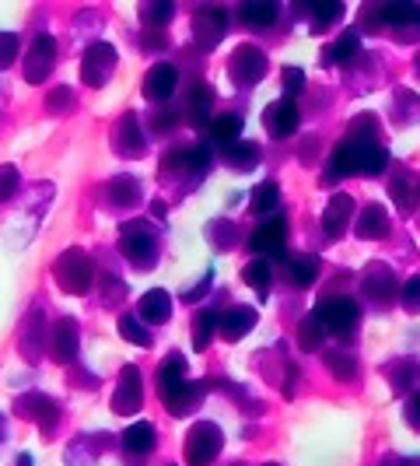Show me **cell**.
I'll use <instances>...</instances> for the list:
<instances>
[{"mask_svg": "<svg viewBox=\"0 0 420 466\" xmlns=\"http://www.w3.org/2000/svg\"><path fill=\"white\" fill-rule=\"evenodd\" d=\"M389 165V151L378 144L375 137H347L330 158L326 182H336L340 175H378Z\"/></svg>", "mask_w": 420, "mask_h": 466, "instance_id": "1", "label": "cell"}, {"mask_svg": "<svg viewBox=\"0 0 420 466\" xmlns=\"http://www.w3.org/2000/svg\"><path fill=\"white\" fill-rule=\"evenodd\" d=\"M221 445H224V435H221V428L210 421H200L189 428V435H186V463L189 466H210L217 460V453H221Z\"/></svg>", "mask_w": 420, "mask_h": 466, "instance_id": "2", "label": "cell"}, {"mask_svg": "<svg viewBox=\"0 0 420 466\" xmlns=\"http://www.w3.org/2000/svg\"><path fill=\"white\" fill-rule=\"evenodd\" d=\"M326 330H333V334H343V330H350L354 323H357V316H361V309H357V301L347 295H333V298H323L319 305H315V312H312Z\"/></svg>", "mask_w": 420, "mask_h": 466, "instance_id": "3", "label": "cell"}, {"mask_svg": "<svg viewBox=\"0 0 420 466\" xmlns=\"http://www.w3.org/2000/svg\"><path fill=\"white\" fill-rule=\"evenodd\" d=\"M56 277H60V284H63V292H71V295H84L88 288H91V259L81 253V250H71V253H63L56 259Z\"/></svg>", "mask_w": 420, "mask_h": 466, "instance_id": "4", "label": "cell"}, {"mask_svg": "<svg viewBox=\"0 0 420 466\" xmlns=\"http://www.w3.org/2000/svg\"><path fill=\"white\" fill-rule=\"evenodd\" d=\"M284 246H288V221H284V217H266L249 239V250L259 253V259H277V256H284Z\"/></svg>", "mask_w": 420, "mask_h": 466, "instance_id": "5", "label": "cell"}, {"mask_svg": "<svg viewBox=\"0 0 420 466\" xmlns=\"http://www.w3.org/2000/svg\"><path fill=\"white\" fill-rule=\"evenodd\" d=\"M123 253L137 270H147L158 259L155 239L147 232V221H130V228H123Z\"/></svg>", "mask_w": 420, "mask_h": 466, "instance_id": "6", "label": "cell"}, {"mask_svg": "<svg viewBox=\"0 0 420 466\" xmlns=\"http://www.w3.org/2000/svg\"><path fill=\"white\" fill-rule=\"evenodd\" d=\"M113 67H116V49L109 43H95L84 53V64H81L84 85H95V88L105 85L109 74H113Z\"/></svg>", "mask_w": 420, "mask_h": 466, "instance_id": "7", "label": "cell"}, {"mask_svg": "<svg viewBox=\"0 0 420 466\" xmlns=\"http://www.w3.org/2000/svg\"><path fill=\"white\" fill-rule=\"evenodd\" d=\"M231 78L239 81V85H256L263 74H266V56L256 49V46H239L235 53H231Z\"/></svg>", "mask_w": 420, "mask_h": 466, "instance_id": "8", "label": "cell"}, {"mask_svg": "<svg viewBox=\"0 0 420 466\" xmlns=\"http://www.w3.org/2000/svg\"><path fill=\"white\" fill-rule=\"evenodd\" d=\"M53 64H56V43H53V36H39L29 49V56H25V78L32 85H42L49 78Z\"/></svg>", "mask_w": 420, "mask_h": 466, "instance_id": "9", "label": "cell"}, {"mask_svg": "<svg viewBox=\"0 0 420 466\" xmlns=\"http://www.w3.org/2000/svg\"><path fill=\"white\" fill-rule=\"evenodd\" d=\"M298 102L294 98H277V102H270L266 106V113H263V123L266 130L273 133V137H291L294 130H298Z\"/></svg>", "mask_w": 420, "mask_h": 466, "instance_id": "10", "label": "cell"}, {"mask_svg": "<svg viewBox=\"0 0 420 466\" xmlns=\"http://www.w3.org/2000/svg\"><path fill=\"white\" fill-rule=\"evenodd\" d=\"M193 36H197V43L204 49L221 43V36H224V11L221 7H200L193 14Z\"/></svg>", "mask_w": 420, "mask_h": 466, "instance_id": "11", "label": "cell"}, {"mask_svg": "<svg viewBox=\"0 0 420 466\" xmlns=\"http://www.w3.org/2000/svg\"><path fill=\"white\" fill-rule=\"evenodd\" d=\"M140 403H144V396H140V372L133 365H126L123 376H120V389L113 396V411L116 414H137Z\"/></svg>", "mask_w": 420, "mask_h": 466, "instance_id": "12", "label": "cell"}, {"mask_svg": "<svg viewBox=\"0 0 420 466\" xmlns=\"http://www.w3.org/2000/svg\"><path fill=\"white\" fill-rule=\"evenodd\" d=\"M162 400H165V407L179 418V414H189L200 400H204V389L197 386V382H175V386H165L162 389Z\"/></svg>", "mask_w": 420, "mask_h": 466, "instance_id": "13", "label": "cell"}, {"mask_svg": "<svg viewBox=\"0 0 420 466\" xmlns=\"http://www.w3.org/2000/svg\"><path fill=\"white\" fill-rule=\"evenodd\" d=\"M350 211H354V200H350V197H343V193L330 197V204H326V211H323V225H326V235H330V239H340V235L347 232Z\"/></svg>", "mask_w": 420, "mask_h": 466, "instance_id": "14", "label": "cell"}, {"mask_svg": "<svg viewBox=\"0 0 420 466\" xmlns=\"http://www.w3.org/2000/svg\"><path fill=\"white\" fill-rule=\"evenodd\" d=\"M365 292H368V298H375V301H392V295H396V277H392V270L385 263H372L368 267Z\"/></svg>", "mask_w": 420, "mask_h": 466, "instance_id": "15", "label": "cell"}, {"mask_svg": "<svg viewBox=\"0 0 420 466\" xmlns=\"http://www.w3.org/2000/svg\"><path fill=\"white\" fill-rule=\"evenodd\" d=\"M357 239H368V242H375V239H385L389 235V214L385 208H378V204H368L361 217H357Z\"/></svg>", "mask_w": 420, "mask_h": 466, "instance_id": "16", "label": "cell"}, {"mask_svg": "<svg viewBox=\"0 0 420 466\" xmlns=\"http://www.w3.org/2000/svg\"><path fill=\"white\" fill-rule=\"evenodd\" d=\"M175 85H179L175 67H172V64H158V67H151L147 78H144V95H147V98H168V95L175 91Z\"/></svg>", "mask_w": 420, "mask_h": 466, "instance_id": "17", "label": "cell"}, {"mask_svg": "<svg viewBox=\"0 0 420 466\" xmlns=\"http://www.w3.org/2000/svg\"><path fill=\"white\" fill-rule=\"evenodd\" d=\"M256 319H259V316H256V309L239 305V309H228V312L221 316V323H217V326H221V334H224L228 340H239V337H246L252 326H256Z\"/></svg>", "mask_w": 420, "mask_h": 466, "instance_id": "18", "label": "cell"}, {"mask_svg": "<svg viewBox=\"0 0 420 466\" xmlns=\"http://www.w3.org/2000/svg\"><path fill=\"white\" fill-rule=\"evenodd\" d=\"M378 21H385V25H399V29H407V25L420 29V4H410V0L385 4V7H378Z\"/></svg>", "mask_w": 420, "mask_h": 466, "instance_id": "19", "label": "cell"}, {"mask_svg": "<svg viewBox=\"0 0 420 466\" xmlns=\"http://www.w3.org/2000/svg\"><path fill=\"white\" fill-rule=\"evenodd\" d=\"M137 309H140V319H144V323L162 326V323H168V316H172V298H168V292L155 288V292H147V295L140 298Z\"/></svg>", "mask_w": 420, "mask_h": 466, "instance_id": "20", "label": "cell"}, {"mask_svg": "<svg viewBox=\"0 0 420 466\" xmlns=\"http://www.w3.org/2000/svg\"><path fill=\"white\" fill-rule=\"evenodd\" d=\"M389 193H392V204L399 208V214H414V211H417V200H420L417 175H399V179H392Z\"/></svg>", "mask_w": 420, "mask_h": 466, "instance_id": "21", "label": "cell"}, {"mask_svg": "<svg viewBox=\"0 0 420 466\" xmlns=\"http://www.w3.org/2000/svg\"><path fill=\"white\" fill-rule=\"evenodd\" d=\"M116 151L126 158H140L144 144H140V130H137V116H123L116 127Z\"/></svg>", "mask_w": 420, "mask_h": 466, "instance_id": "22", "label": "cell"}, {"mask_svg": "<svg viewBox=\"0 0 420 466\" xmlns=\"http://www.w3.org/2000/svg\"><path fill=\"white\" fill-rule=\"evenodd\" d=\"M357 53H361V36H357V32H343V36L323 53V64H343V67H347V64L357 60Z\"/></svg>", "mask_w": 420, "mask_h": 466, "instance_id": "23", "label": "cell"}, {"mask_svg": "<svg viewBox=\"0 0 420 466\" xmlns=\"http://www.w3.org/2000/svg\"><path fill=\"white\" fill-rule=\"evenodd\" d=\"M123 449L126 453H133V456L151 453V449H155V428H151L147 421L130 424V428L123 431Z\"/></svg>", "mask_w": 420, "mask_h": 466, "instance_id": "24", "label": "cell"}, {"mask_svg": "<svg viewBox=\"0 0 420 466\" xmlns=\"http://www.w3.org/2000/svg\"><path fill=\"white\" fill-rule=\"evenodd\" d=\"M224 158L235 172H252L256 162H259V148L249 144V140H235L231 148H224Z\"/></svg>", "mask_w": 420, "mask_h": 466, "instance_id": "25", "label": "cell"}, {"mask_svg": "<svg viewBox=\"0 0 420 466\" xmlns=\"http://www.w3.org/2000/svg\"><path fill=\"white\" fill-rule=\"evenodd\" d=\"M242 133V116H217L210 123V144H221V148H231Z\"/></svg>", "mask_w": 420, "mask_h": 466, "instance_id": "26", "label": "cell"}, {"mask_svg": "<svg viewBox=\"0 0 420 466\" xmlns=\"http://www.w3.org/2000/svg\"><path fill=\"white\" fill-rule=\"evenodd\" d=\"M315 270H319L315 256L294 253V259H288V277H291L294 288H308V284L315 281Z\"/></svg>", "mask_w": 420, "mask_h": 466, "instance_id": "27", "label": "cell"}, {"mask_svg": "<svg viewBox=\"0 0 420 466\" xmlns=\"http://www.w3.org/2000/svg\"><path fill=\"white\" fill-rule=\"evenodd\" d=\"M14 411H18V414H32L36 421H42V418H46V421H53V418L60 414V411H56V403H53V400H46L42 393H32V396H21V400L14 403Z\"/></svg>", "mask_w": 420, "mask_h": 466, "instance_id": "28", "label": "cell"}, {"mask_svg": "<svg viewBox=\"0 0 420 466\" xmlns=\"http://www.w3.org/2000/svg\"><path fill=\"white\" fill-rule=\"evenodd\" d=\"M78 354V323L74 319H60L56 323V358L71 361Z\"/></svg>", "mask_w": 420, "mask_h": 466, "instance_id": "29", "label": "cell"}, {"mask_svg": "<svg viewBox=\"0 0 420 466\" xmlns=\"http://www.w3.org/2000/svg\"><path fill=\"white\" fill-rule=\"evenodd\" d=\"M239 18L256 25V29H266V25L277 18V7H273L270 0H249V4L239 7Z\"/></svg>", "mask_w": 420, "mask_h": 466, "instance_id": "30", "label": "cell"}, {"mask_svg": "<svg viewBox=\"0 0 420 466\" xmlns=\"http://www.w3.org/2000/svg\"><path fill=\"white\" fill-rule=\"evenodd\" d=\"M217 323H221L217 312H210V309H200V312H197V319H193V347H197V351H207L210 334L217 330Z\"/></svg>", "mask_w": 420, "mask_h": 466, "instance_id": "31", "label": "cell"}, {"mask_svg": "<svg viewBox=\"0 0 420 466\" xmlns=\"http://www.w3.org/2000/svg\"><path fill=\"white\" fill-rule=\"evenodd\" d=\"M277 200H281V190H277V182H259V186L252 190L249 211L263 217L266 211H273V208H277Z\"/></svg>", "mask_w": 420, "mask_h": 466, "instance_id": "32", "label": "cell"}, {"mask_svg": "<svg viewBox=\"0 0 420 466\" xmlns=\"http://www.w3.org/2000/svg\"><path fill=\"white\" fill-rule=\"evenodd\" d=\"M323 340H326V326H323L315 316H308V319L301 323V330H298L301 351H323Z\"/></svg>", "mask_w": 420, "mask_h": 466, "instance_id": "33", "label": "cell"}, {"mask_svg": "<svg viewBox=\"0 0 420 466\" xmlns=\"http://www.w3.org/2000/svg\"><path fill=\"white\" fill-rule=\"evenodd\" d=\"M242 277H246V284H249V288H256V292H259L263 298L270 295V281H273V277H270V267H266V259H252L249 267L242 270Z\"/></svg>", "mask_w": 420, "mask_h": 466, "instance_id": "34", "label": "cell"}, {"mask_svg": "<svg viewBox=\"0 0 420 466\" xmlns=\"http://www.w3.org/2000/svg\"><path fill=\"white\" fill-rule=\"evenodd\" d=\"M109 190H113V200H116V204H137V200H140V186H137L133 175H116Z\"/></svg>", "mask_w": 420, "mask_h": 466, "instance_id": "35", "label": "cell"}, {"mask_svg": "<svg viewBox=\"0 0 420 466\" xmlns=\"http://www.w3.org/2000/svg\"><path fill=\"white\" fill-rule=\"evenodd\" d=\"M172 14H175L172 4H144V7H140V21H144L147 29H162V25H168Z\"/></svg>", "mask_w": 420, "mask_h": 466, "instance_id": "36", "label": "cell"}, {"mask_svg": "<svg viewBox=\"0 0 420 466\" xmlns=\"http://www.w3.org/2000/svg\"><path fill=\"white\" fill-rule=\"evenodd\" d=\"M186 376V358L179 354V351H172L165 358V365H162V372H158V379H162V389L165 386H175V382H182Z\"/></svg>", "mask_w": 420, "mask_h": 466, "instance_id": "37", "label": "cell"}, {"mask_svg": "<svg viewBox=\"0 0 420 466\" xmlns=\"http://www.w3.org/2000/svg\"><path fill=\"white\" fill-rule=\"evenodd\" d=\"M210 102H214V91L204 81H197L193 91H189V113H193V120H200L204 113H210Z\"/></svg>", "mask_w": 420, "mask_h": 466, "instance_id": "38", "label": "cell"}, {"mask_svg": "<svg viewBox=\"0 0 420 466\" xmlns=\"http://www.w3.org/2000/svg\"><path fill=\"white\" fill-rule=\"evenodd\" d=\"M120 334H123L130 343H137V347H151V337H147V330L137 323V316H120Z\"/></svg>", "mask_w": 420, "mask_h": 466, "instance_id": "39", "label": "cell"}, {"mask_svg": "<svg viewBox=\"0 0 420 466\" xmlns=\"http://www.w3.org/2000/svg\"><path fill=\"white\" fill-rule=\"evenodd\" d=\"M18 56V36L14 32H0V71H7Z\"/></svg>", "mask_w": 420, "mask_h": 466, "instance_id": "40", "label": "cell"}, {"mask_svg": "<svg viewBox=\"0 0 420 466\" xmlns=\"http://www.w3.org/2000/svg\"><path fill=\"white\" fill-rule=\"evenodd\" d=\"M326 361H330V369H333L336 379H350V376H354V358L336 354V351H326Z\"/></svg>", "mask_w": 420, "mask_h": 466, "instance_id": "41", "label": "cell"}, {"mask_svg": "<svg viewBox=\"0 0 420 466\" xmlns=\"http://www.w3.org/2000/svg\"><path fill=\"white\" fill-rule=\"evenodd\" d=\"M403 305H407V309H410V312H420V274L417 277H410V281H407V284H403Z\"/></svg>", "mask_w": 420, "mask_h": 466, "instance_id": "42", "label": "cell"}, {"mask_svg": "<svg viewBox=\"0 0 420 466\" xmlns=\"http://www.w3.org/2000/svg\"><path fill=\"white\" fill-rule=\"evenodd\" d=\"M14 186H18V169L14 165H0V204L14 193Z\"/></svg>", "mask_w": 420, "mask_h": 466, "instance_id": "43", "label": "cell"}, {"mask_svg": "<svg viewBox=\"0 0 420 466\" xmlns=\"http://www.w3.org/2000/svg\"><path fill=\"white\" fill-rule=\"evenodd\" d=\"M312 14H315L319 25H330V21H336V18L343 14V4H315Z\"/></svg>", "mask_w": 420, "mask_h": 466, "instance_id": "44", "label": "cell"}, {"mask_svg": "<svg viewBox=\"0 0 420 466\" xmlns=\"http://www.w3.org/2000/svg\"><path fill=\"white\" fill-rule=\"evenodd\" d=\"M71 106H74L71 88H56V91L49 95V109H53V113H63V109H71Z\"/></svg>", "mask_w": 420, "mask_h": 466, "instance_id": "45", "label": "cell"}, {"mask_svg": "<svg viewBox=\"0 0 420 466\" xmlns=\"http://www.w3.org/2000/svg\"><path fill=\"white\" fill-rule=\"evenodd\" d=\"M284 88H288V95H298V91L305 88V71H298V67H284Z\"/></svg>", "mask_w": 420, "mask_h": 466, "instance_id": "46", "label": "cell"}, {"mask_svg": "<svg viewBox=\"0 0 420 466\" xmlns=\"http://www.w3.org/2000/svg\"><path fill=\"white\" fill-rule=\"evenodd\" d=\"M403 418L410 421V428H417V431H420V393H414V396L407 400V407H403Z\"/></svg>", "mask_w": 420, "mask_h": 466, "instance_id": "47", "label": "cell"}, {"mask_svg": "<svg viewBox=\"0 0 420 466\" xmlns=\"http://www.w3.org/2000/svg\"><path fill=\"white\" fill-rule=\"evenodd\" d=\"M210 281H214V274H207L200 288H193V292H186V295H182V298H186V301H197V298H200V295H204V292H207V288H210Z\"/></svg>", "mask_w": 420, "mask_h": 466, "instance_id": "48", "label": "cell"}]
</instances>
